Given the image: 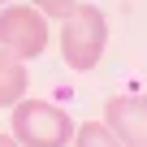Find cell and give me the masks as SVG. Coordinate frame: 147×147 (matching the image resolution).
<instances>
[{"instance_id": "cell-1", "label": "cell", "mask_w": 147, "mask_h": 147, "mask_svg": "<svg viewBox=\"0 0 147 147\" xmlns=\"http://www.w3.org/2000/svg\"><path fill=\"white\" fill-rule=\"evenodd\" d=\"M104 43H108V22L95 5H74L69 18H61V56L69 69H95L100 56H104Z\"/></svg>"}, {"instance_id": "cell-2", "label": "cell", "mask_w": 147, "mask_h": 147, "mask_svg": "<svg viewBox=\"0 0 147 147\" xmlns=\"http://www.w3.org/2000/svg\"><path fill=\"white\" fill-rule=\"evenodd\" d=\"M74 138V121L65 108L48 100H18L13 104V143L22 147H65Z\"/></svg>"}, {"instance_id": "cell-3", "label": "cell", "mask_w": 147, "mask_h": 147, "mask_svg": "<svg viewBox=\"0 0 147 147\" xmlns=\"http://www.w3.org/2000/svg\"><path fill=\"white\" fill-rule=\"evenodd\" d=\"M0 48L18 61H30L48 48V18L35 5H5L0 9Z\"/></svg>"}, {"instance_id": "cell-4", "label": "cell", "mask_w": 147, "mask_h": 147, "mask_svg": "<svg viewBox=\"0 0 147 147\" xmlns=\"http://www.w3.org/2000/svg\"><path fill=\"white\" fill-rule=\"evenodd\" d=\"M104 125L125 147H147V95H117L104 108Z\"/></svg>"}, {"instance_id": "cell-5", "label": "cell", "mask_w": 147, "mask_h": 147, "mask_svg": "<svg viewBox=\"0 0 147 147\" xmlns=\"http://www.w3.org/2000/svg\"><path fill=\"white\" fill-rule=\"evenodd\" d=\"M22 95H26V69L13 52L0 48V108H13Z\"/></svg>"}, {"instance_id": "cell-6", "label": "cell", "mask_w": 147, "mask_h": 147, "mask_svg": "<svg viewBox=\"0 0 147 147\" xmlns=\"http://www.w3.org/2000/svg\"><path fill=\"white\" fill-rule=\"evenodd\" d=\"M69 143H74V147H125V143L113 138V130H108L104 121H87V125H78Z\"/></svg>"}, {"instance_id": "cell-7", "label": "cell", "mask_w": 147, "mask_h": 147, "mask_svg": "<svg viewBox=\"0 0 147 147\" xmlns=\"http://www.w3.org/2000/svg\"><path fill=\"white\" fill-rule=\"evenodd\" d=\"M30 5H35V9L43 13V18H69L78 0H30Z\"/></svg>"}, {"instance_id": "cell-8", "label": "cell", "mask_w": 147, "mask_h": 147, "mask_svg": "<svg viewBox=\"0 0 147 147\" xmlns=\"http://www.w3.org/2000/svg\"><path fill=\"white\" fill-rule=\"evenodd\" d=\"M0 147H22V143H13V134H0Z\"/></svg>"}, {"instance_id": "cell-9", "label": "cell", "mask_w": 147, "mask_h": 147, "mask_svg": "<svg viewBox=\"0 0 147 147\" xmlns=\"http://www.w3.org/2000/svg\"><path fill=\"white\" fill-rule=\"evenodd\" d=\"M0 5H5V0H0Z\"/></svg>"}]
</instances>
